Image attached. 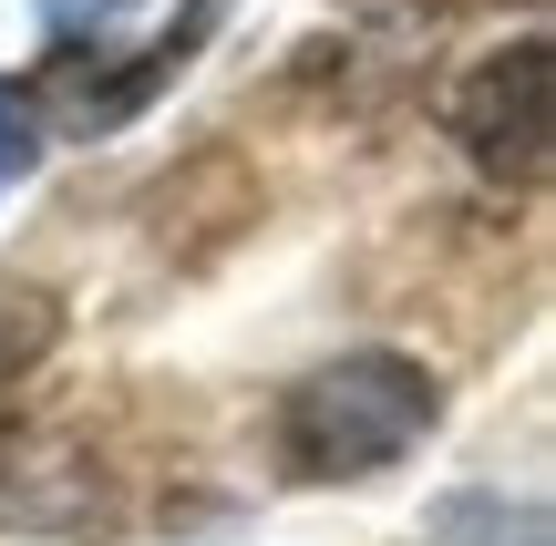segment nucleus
Segmentation results:
<instances>
[{
  "label": "nucleus",
  "instance_id": "f257e3e1",
  "mask_svg": "<svg viewBox=\"0 0 556 546\" xmlns=\"http://www.w3.org/2000/svg\"><path fill=\"white\" fill-rule=\"evenodd\" d=\"M433 423H443V382L413 351H340L309 382L278 392V454H289V474H309V485L392 474Z\"/></svg>",
  "mask_w": 556,
  "mask_h": 546
},
{
  "label": "nucleus",
  "instance_id": "20e7f679",
  "mask_svg": "<svg viewBox=\"0 0 556 546\" xmlns=\"http://www.w3.org/2000/svg\"><path fill=\"white\" fill-rule=\"evenodd\" d=\"M422 546H546V506L536 495H443L433 516H422Z\"/></svg>",
  "mask_w": 556,
  "mask_h": 546
},
{
  "label": "nucleus",
  "instance_id": "f03ea898",
  "mask_svg": "<svg viewBox=\"0 0 556 546\" xmlns=\"http://www.w3.org/2000/svg\"><path fill=\"white\" fill-rule=\"evenodd\" d=\"M454 135H464V155H475L484 176H516V186L546 176V41L536 31L484 52L475 73H464Z\"/></svg>",
  "mask_w": 556,
  "mask_h": 546
},
{
  "label": "nucleus",
  "instance_id": "39448f33",
  "mask_svg": "<svg viewBox=\"0 0 556 546\" xmlns=\"http://www.w3.org/2000/svg\"><path fill=\"white\" fill-rule=\"evenodd\" d=\"M52 341H62V309H52V289H31V279H0V382H11V371H31Z\"/></svg>",
  "mask_w": 556,
  "mask_h": 546
},
{
  "label": "nucleus",
  "instance_id": "0eeeda50",
  "mask_svg": "<svg viewBox=\"0 0 556 546\" xmlns=\"http://www.w3.org/2000/svg\"><path fill=\"white\" fill-rule=\"evenodd\" d=\"M144 0H41V31L52 41H103V31H124Z\"/></svg>",
  "mask_w": 556,
  "mask_h": 546
},
{
  "label": "nucleus",
  "instance_id": "423d86ee",
  "mask_svg": "<svg viewBox=\"0 0 556 546\" xmlns=\"http://www.w3.org/2000/svg\"><path fill=\"white\" fill-rule=\"evenodd\" d=\"M41 144H52V124H41V103L21 93L11 73H0V196L41 176Z\"/></svg>",
  "mask_w": 556,
  "mask_h": 546
},
{
  "label": "nucleus",
  "instance_id": "7ed1b4c3",
  "mask_svg": "<svg viewBox=\"0 0 556 546\" xmlns=\"http://www.w3.org/2000/svg\"><path fill=\"white\" fill-rule=\"evenodd\" d=\"M114 516L103 465L41 423H0V526L11 536H93Z\"/></svg>",
  "mask_w": 556,
  "mask_h": 546
}]
</instances>
